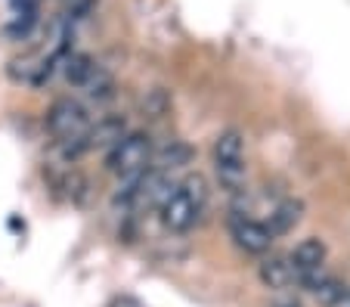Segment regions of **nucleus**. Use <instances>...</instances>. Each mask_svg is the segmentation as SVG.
<instances>
[{
	"label": "nucleus",
	"mask_w": 350,
	"mask_h": 307,
	"mask_svg": "<svg viewBox=\"0 0 350 307\" xmlns=\"http://www.w3.org/2000/svg\"><path fill=\"white\" fill-rule=\"evenodd\" d=\"M59 3H66L68 10H75V13H84L87 7H90L93 0H59Z\"/></svg>",
	"instance_id": "12"
},
{
	"label": "nucleus",
	"mask_w": 350,
	"mask_h": 307,
	"mask_svg": "<svg viewBox=\"0 0 350 307\" xmlns=\"http://www.w3.org/2000/svg\"><path fill=\"white\" fill-rule=\"evenodd\" d=\"M46 131L56 143H62L66 159H78L84 152V134L90 131V112L78 100H56L46 112Z\"/></svg>",
	"instance_id": "2"
},
{
	"label": "nucleus",
	"mask_w": 350,
	"mask_h": 307,
	"mask_svg": "<svg viewBox=\"0 0 350 307\" xmlns=\"http://www.w3.org/2000/svg\"><path fill=\"white\" fill-rule=\"evenodd\" d=\"M155 159V146H152V137L149 134H139V131H127L118 143L109 146L106 155V165L115 177H137V174L149 171Z\"/></svg>",
	"instance_id": "4"
},
{
	"label": "nucleus",
	"mask_w": 350,
	"mask_h": 307,
	"mask_svg": "<svg viewBox=\"0 0 350 307\" xmlns=\"http://www.w3.org/2000/svg\"><path fill=\"white\" fill-rule=\"evenodd\" d=\"M81 87H84L87 96H93V100H109L115 94V81L103 66H93V72L87 75V81Z\"/></svg>",
	"instance_id": "11"
},
{
	"label": "nucleus",
	"mask_w": 350,
	"mask_h": 307,
	"mask_svg": "<svg viewBox=\"0 0 350 307\" xmlns=\"http://www.w3.org/2000/svg\"><path fill=\"white\" fill-rule=\"evenodd\" d=\"M260 280H264L267 289L285 292V289H291L297 282V273L288 258H267L264 264H260Z\"/></svg>",
	"instance_id": "8"
},
{
	"label": "nucleus",
	"mask_w": 350,
	"mask_h": 307,
	"mask_svg": "<svg viewBox=\"0 0 350 307\" xmlns=\"http://www.w3.org/2000/svg\"><path fill=\"white\" fill-rule=\"evenodd\" d=\"M344 301H347V304H350V289H347V298H344Z\"/></svg>",
	"instance_id": "14"
},
{
	"label": "nucleus",
	"mask_w": 350,
	"mask_h": 307,
	"mask_svg": "<svg viewBox=\"0 0 350 307\" xmlns=\"http://www.w3.org/2000/svg\"><path fill=\"white\" fill-rule=\"evenodd\" d=\"M273 307H301L295 298H279V301H273Z\"/></svg>",
	"instance_id": "13"
},
{
	"label": "nucleus",
	"mask_w": 350,
	"mask_h": 307,
	"mask_svg": "<svg viewBox=\"0 0 350 307\" xmlns=\"http://www.w3.org/2000/svg\"><path fill=\"white\" fill-rule=\"evenodd\" d=\"M230 233L245 254H267L270 245L276 242L270 227H267L264 221H258V217H252V214H232Z\"/></svg>",
	"instance_id": "6"
},
{
	"label": "nucleus",
	"mask_w": 350,
	"mask_h": 307,
	"mask_svg": "<svg viewBox=\"0 0 350 307\" xmlns=\"http://www.w3.org/2000/svg\"><path fill=\"white\" fill-rule=\"evenodd\" d=\"M325 254H329V248H325L323 239H304L288 254L291 267L297 273V282L304 289H313L319 282V276L325 273Z\"/></svg>",
	"instance_id": "5"
},
{
	"label": "nucleus",
	"mask_w": 350,
	"mask_h": 307,
	"mask_svg": "<svg viewBox=\"0 0 350 307\" xmlns=\"http://www.w3.org/2000/svg\"><path fill=\"white\" fill-rule=\"evenodd\" d=\"M313 295H317V301L323 307H341L344 304V298H347V286H344L338 276H332V273H323L319 276V282L310 289Z\"/></svg>",
	"instance_id": "9"
},
{
	"label": "nucleus",
	"mask_w": 350,
	"mask_h": 307,
	"mask_svg": "<svg viewBox=\"0 0 350 307\" xmlns=\"http://www.w3.org/2000/svg\"><path fill=\"white\" fill-rule=\"evenodd\" d=\"M214 171L226 193H242L248 181V165H245V137L236 127L224 131L214 140Z\"/></svg>",
	"instance_id": "3"
},
{
	"label": "nucleus",
	"mask_w": 350,
	"mask_h": 307,
	"mask_svg": "<svg viewBox=\"0 0 350 307\" xmlns=\"http://www.w3.org/2000/svg\"><path fill=\"white\" fill-rule=\"evenodd\" d=\"M59 62H62V72H66V81H68V84H75V87L84 84L87 75H90L93 66H96V62H93L87 53H66Z\"/></svg>",
	"instance_id": "10"
},
{
	"label": "nucleus",
	"mask_w": 350,
	"mask_h": 307,
	"mask_svg": "<svg viewBox=\"0 0 350 307\" xmlns=\"http://www.w3.org/2000/svg\"><path fill=\"white\" fill-rule=\"evenodd\" d=\"M304 217V202L301 199H282L270 208V221H264L270 227L273 236H282V233H291V230L301 224Z\"/></svg>",
	"instance_id": "7"
},
{
	"label": "nucleus",
	"mask_w": 350,
	"mask_h": 307,
	"mask_svg": "<svg viewBox=\"0 0 350 307\" xmlns=\"http://www.w3.org/2000/svg\"><path fill=\"white\" fill-rule=\"evenodd\" d=\"M205 208H208V183L198 174H192L183 183H174V189L165 196L159 211H161V224L171 233H186V230H192L202 221Z\"/></svg>",
	"instance_id": "1"
}]
</instances>
